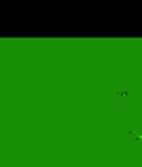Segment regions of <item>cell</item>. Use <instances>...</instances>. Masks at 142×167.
Here are the masks:
<instances>
[{
  "mask_svg": "<svg viewBox=\"0 0 142 167\" xmlns=\"http://www.w3.org/2000/svg\"><path fill=\"white\" fill-rule=\"evenodd\" d=\"M130 134H132V136H134L138 142H142V134H138V132H130Z\"/></svg>",
  "mask_w": 142,
  "mask_h": 167,
  "instance_id": "cell-1",
  "label": "cell"
}]
</instances>
